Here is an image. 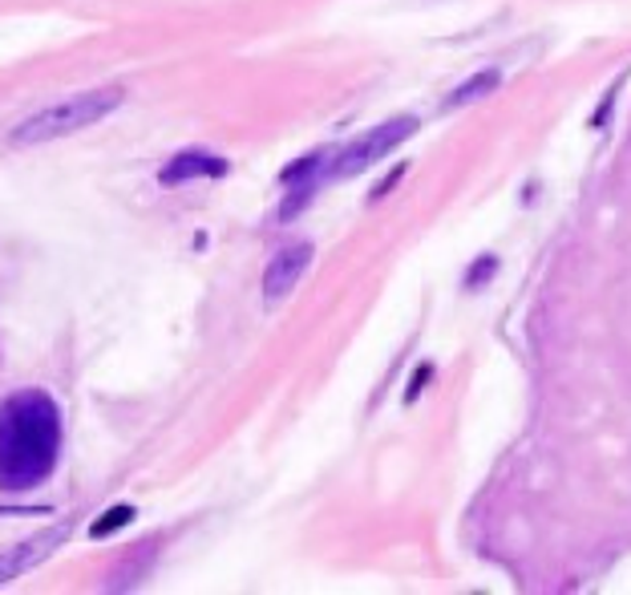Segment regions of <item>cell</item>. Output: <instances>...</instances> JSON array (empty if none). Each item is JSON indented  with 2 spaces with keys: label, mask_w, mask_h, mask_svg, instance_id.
Returning <instances> with one entry per match:
<instances>
[{
  "label": "cell",
  "mask_w": 631,
  "mask_h": 595,
  "mask_svg": "<svg viewBox=\"0 0 631 595\" xmlns=\"http://www.w3.org/2000/svg\"><path fill=\"white\" fill-rule=\"evenodd\" d=\"M401 175H405V166H396L393 175H389V179H384V182H381V187H377V191H373V199H384V194L393 191V182H396V179H401Z\"/></svg>",
  "instance_id": "8fae6325"
},
{
  "label": "cell",
  "mask_w": 631,
  "mask_h": 595,
  "mask_svg": "<svg viewBox=\"0 0 631 595\" xmlns=\"http://www.w3.org/2000/svg\"><path fill=\"white\" fill-rule=\"evenodd\" d=\"M499 90V69H485V74H474L466 86H457L450 98H445V110H457V105H470L478 102V98H485V93Z\"/></svg>",
  "instance_id": "52a82bcc"
},
{
  "label": "cell",
  "mask_w": 631,
  "mask_h": 595,
  "mask_svg": "<svg viewBox=\"0 0 631 595\" xmlns=\"http://www.w3.org/2000/svg\"><path fill=\"white\" fill-rule=\"evenodd\" d=\"M308 264H312V243H288V248H279L264 271L267 304H276V300L288 296L295 283H300V276L308 271Z\"/></svg>",
  "instance_id": "277c9868"
},
{
  "label": "cell",
  "mask_w": 631,
  "mask_h": 595,
  "mask_svg": "<svg viewBox=\"0 0 631 595\" xmlns=\"http://www.w3.org/2000/svg\"><path fill=\"white\" fill-rule=\"evenodd\" d=\"M494 271H499V259H494V255H482V259L470 268V276H466V288H478V283L490 280Z\"/></svg>",
  "instance_id": "9c48e42d"
},
{
  "label": "cell",
  "mask_w": 631,
  "mask_h": 595,
  "mask_svg": "<svg viewBox=\"0 0 631 595\" xmlns=\"http://www.w3.org/2000/svg\"><path fill=\"white\" fill-rule=\"evenodd\" d=\"M227 170H231L227 159L215 154V150H182V154H175L159 170V182L162 187H178V182H191V179H223Z\"/></svg>",
  "instance_id": "5b68a950"
},
{
  "label": "cell",
  "mask_w": 631,
  "mask_h": 595,
  "mask_svg": "<svg viewBox=\"0 0 631 595\" xmlns=\"http://www.w3.org/2000/svg\"><path fill=\"white\" fill-rule=\"evenodd\" d=\"M61 539H65V527H58V531H49V535H37L29 539L25 547H16L9 550V555H0V583H9V580H21L29 567H37L49 555V550L58 547Z\"/></svg>",
  "instance_id": "8992f818"
},
{
  "label": "cell",
  "mask_w": 631,
  "mask_h": 595,
  "mask_svg": "<svg viewBox=\"0 0 631 595\" xmlns=\"http://www.w3.org/2000/svg\"><path fill=\"white\" fill-rule=\"evenodd\" d=\"M126 102V90L122 86H98V90H86V93H74L58 105H45L41 114H33L16 126L9 142L13 147H41V142H58V138H70L77 130H86L93 122L110 118L118 105Z\"/></svg>",
  "instance_id": "7a4b0ae2"
},
{
  "label": "cell",
  "mask_w": 631,
  "mask_h": 595,
  "mask_svg": "<svg viewBox=\"0 0 631 595\" xmlns=\"http://www.w3.org/2000/svg\"><path fill=\"white\" fill-rule=\"evenodd\" d=\"M134 522V506H110V510H105L102 519L93 522V527H89V539H105V535H114V531H122V527H130Z\"/></svg>",
  "instance_id": "ba28073f"
},
{
  "label": "cell",
  "mask_w": 631,
  "mask_h": 595,
  "mask_svg": "<svg viewBox=\"0 0 631 595\" xmlns=\"http://www.w3.org/2000/svg\"><path fill=\"white\" fill-rule=\"evenodd\" d=\"M426 381H429V365H421V369L413 372V385H409V393H405V402H413V397H417V389H426Z\"/></svg>",
  "instance_id": "30bf717a"
},
{
  "label": "cell",
  "mask_w": 631,
  "mask_h": 595,
  "mask_svg": "<svg viewBox=\"0 0 631 595\" xmlns=\"http://www.w3.org/2000/svg\"><path fill=\"white\" fill-rule=\"evenodd\" d=\"M413 135H417V118H393V122L373 126V130L361 135L356 142L332 150V159H328V179H353V175L368 170L373 163L389 159V154Z\"/></svg>",
  "instance_id": "3957f363"
},
{
  "label": "cell",
  "mask_w": 631,
  "mask_h": 595,
  "mask_svg": "<svg viewBox=\"0 0 631 595\" xmlns=\"http://www.w3.org/2000/svg\"><path fill=\"white\" fill-rule=\"evenodd\" d=\"M61 458V409L45 389H16L0 402V491L45 486Z\"/></svg>",
  "instance_id": "6da1fadb"
}]
</instances>
